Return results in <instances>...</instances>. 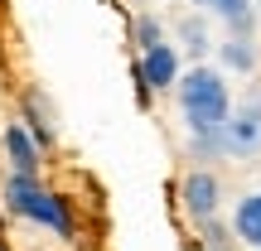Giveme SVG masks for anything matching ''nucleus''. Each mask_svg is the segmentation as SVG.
Wrapping results in <instances>:
<instances>
[{"mask_svg":"<svg viewBox=\"0 0 261 251\" xmlns=\"http://www.w3.org/2000/svg\"><path fill=\"white\" fill-rule=\"evenodd\" d=\"M179 97V116H184L189 135H218L232 116V87H227V73L213 63H194L179 73L174 82Z\"/></svg>","mask_w":261,"mask_h":251,"instance_id":"1","label":"nucleus"},{"mask_svg":"<svg viewBox=\"0 0 261 251\" xmlns=\"http://www.w3.org/2000/svg\"><path fill=\"white\" fill-rule=\"evenodd\" d=\"M0 203H5V213H15V217H24V222L44 227V232H54L58 242H77V217H73V203H68V193L48 188L44 179L5 174Z\"/></svg>","mask_w":261,"mask_h":251,"instance_id":"2","label":"nucleus"},{"mask_svg":"<svg viewBox=\"0 0 261 251\" xmlns=\"http://www.w3.org/2000/svg\"><path fill=\"white\" fill-rule=\"evenodd\" d=\"M261 155V92L232 102V116L223 126V159H256Z\"/></svg>","mask_w":261,"mask_h":251,"instance_id":"3","label":"nucleus"},{"mask_svg":"<svg viewBox=\"0 0 261 251\" xmlns=\"http://www.w3.org/2000/svg\"><path fill=\"white\" fill-rule=\"evenodd\" d=\"M179 73H184V58H179V48L169 39L155 44L150 53H140L136 58V97H140V106H150L155 92H174Z\"/></svg>","mask_w":261,"mask_h":251,"instance_id":"4","label":"nucleus"},{"mask_svg":"<svg viewBox=\"0 0 261 251\" xmlns=\"http://www.w3.org/2000/svg\"><path fill=\"white\" fill-rule=\"evenodd\" d=\"M179 208H184L189 222H213L218 213H223V179L213 174V169H189L184 179H179Z\"/></svg>","mask_w":261,"mask_h":251,"instance_id":"5","label":"nucleus"},{"mask_svg":"<svg viewBox=\"0 0 261 251\" xmlns=\"http://www.w3.org/2000/svg\"><path fill=\"white\" fill-rule=\"evenodd\" d=\"M0 150H5L10 159V174H29L39 179V169H44V150H39V140L24 130V121H5V130H0Z\"/></svg>","mask_w":261,"mask_h":251,"instance_id":"6","label":"nucleus"},{"mask_svg":"<svg viewBox=\"0 0 261 251\" xmlns=\"http://www.w3.org/2000/svg\"><path fill=\"white\" fill-rule=\"evenodd\" d=\"M19 121H24V130L39 140V150H54V145H58V116H54V102H48L39 87H24V97H19Z\"/></svg>","mask_w":261,"mask_h":251,"instance_id":"7","label":"nucleus"},{"mask_svg":"<svg viewBox=\"0 0 261 251\" xmlns=\"http://www.w3.org/2000/svg\"><path fill=\"white\" fill-rule=\"evenodd\" d=\"M227 227L247 251H261V188H252V193H242L232 203V222Z\"/></svg>","mask_w":261,"mask_h":251,"instance_id":"8","label":"nucleus"},{"mask_svg":"<svg viewBox=\"0 0 261 251\" xmlns=\"http://www.w3.org/2000/svg\"><path fill=\"white\" fill-rule=\"evenodd\" d=\"M179 58H194V63H203L208 53H213V34H208V19L203 15H184L179 19Z\"/></svg>","mask_w":261,"mask_h":251,"instance_id":"9","label":"nucleus"},{"mask_svg":"<svg viewBox=\"0 0 261 251\" xmlns=\"http://www.w3.org/2000/svg\"><path fill=\"white\" fill-rule=\"evenodd\" d=\"M208 15H218L232 39H252V24H256V0H208Z\"/></svg>","mask_w":261,"mask_h":251,"instance_id":"10","label":"nucleus"},{"mask_svg":"<svg viewBox=\"0 0 261 251\" xmlns=\"http://www.w3.org/2000/svg\"><path fill=\"white\" fill-rule=\"evenodd\" d=\"M218 68L223 73H256V44L252 39H223L218 44Z\"/></svg>","mask_w":261,"mask_h":251,"instance_id":"11","label":"nucleus"},{"mask_svg":"<svg viewBox=\"0 0 261 251\" xmlns=\"http://www.w3.org/2000/svg\"><path fill=\"white\" fill-rule=\"evenodd\" d=\"M203 251H237V237L232 227L223 222V217H213V222H198V237H194Z\"/></svg>","mask_w":261,"mask_h":251,"instance_id":"12","label":"nucleus"},{"mask_svg":"<svg viewBox=\"0 0 261 251\" xmlns=\"http://www.w3.org/2000/svg\"><path fill=\"white\" fill-rule=\"evenodd\" d=\"M130 39H136L140 53H150L155 44H165V24H160L155 15H136V19H130Z\"/></svg>","mask_w":261,"mask_h":251,"instance_id":"13","label":"nucleus"},{"mask_svg":"<svg viewBox=\"0 0 261 251\" xmlns=\"http://www.w3.org/2000/svg\"><path fill=\"white\" fill-rule=\"evenodd\" d=\"M189 5H198V10H208V0H189Z\"/></svg>","mask_w":261,"mask_h":251,"instance_id":"14","label":"nucleus"},{"mask_svg":"<svg viewBox=\"0 0 261 251\" xmlns=\"http://www.w3.org/2000/svg\"><path fill=\"white\" fill-rule=\"evenodd\" d=\"M0 251H10V246H0Z\"/></svg>","mask_w":261,"mask_h":251,"instance_id":"15","label":"nucleus"},{"mask_svg":"<svg viewBox=\"0 0 261 251\" xmlns=\"http://www.w3.org/2000/svg\"><path fill=\"white\" fill-rule=\"evenodd\" d=\"M256 10H261V0H256Z\"/></svg>","mask_w":261,"mask_h":251,"instance_id":"16","label":"nucleus"},{"mask_svg":"<svg viewBox=\"0 0 261 251\" xmlns=\"http://www.w3.org/2000/svg\"><path fill=\"white\" fill-rule=\"evenodd\" d=\"M242 251H247V246H242Z\"/></svg>","mask_w":261,"mask_h":251,"instance_id":"17","label":"nucleus"}]
</instances>
